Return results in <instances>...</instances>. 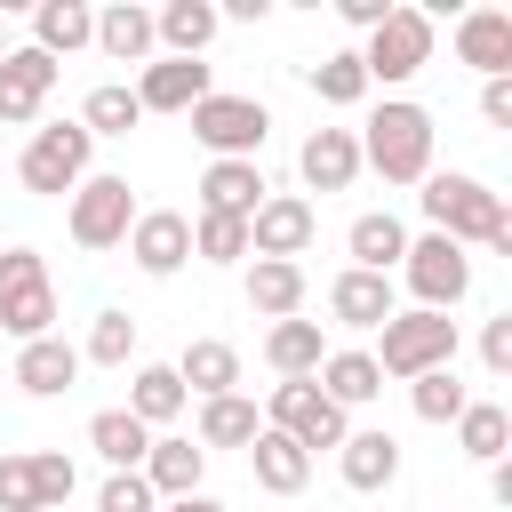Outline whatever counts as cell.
<instances>
[{"mask_svg":"<svg viewBox=\"0 0 512 512\" xmlns=\"http://www.w3.org/2000/svg\"><path fill=\"white\" fill-rule=\"evenodd\" d=\"M24 48H40L48 64H64V56L96 48V8H88V0H40V8H32V40H24Z\"/></svg>","mask_w":512,"mask_h":512,"instance_id":"cell-24","label":"cell"},{"mask_svg":"<svg viewBox=\"0 0 512 512\" xmlns=\"http://www.w3.org/2000/svg\"><path fill=\"white\" fill-rule=\"evenodd\" d=\"M296 184L304 192H352L360 184V136L352 128H312L296 144Z\"/></svg>","mask_w":512,"mask_h":512,"instance_id":"cell-15","label":"cell"},{"mask_svg":"<svg viewBox=\"0 0 512 512\" xmlns=\"http://www.w3.org/2000/svg\"><path fill=\"white\" fill-rule=\"evenodd\" d=\"M264 8H272V0H224L216 24H264Z\"/></svg>","mask_w":512,"mask_h":512,"instance_id":"cell-46","label":"cell"},{"mask_svg":"<svg viewBox=\"0 0 512 512\" xmlns=\"http://www.w3.org/2000/svg\"><path fill=\"white\" fill-rule=\"evenodd\" d=\"M456 448H464L472 464H504V448H512V416H504V400H464V416H456Z\"/></svg>","mask_w":512,"mask_h":512,"instance_id":"cell-35","label":"cell"},{"mask_svg":"<svg viewBox=\"0 0 512 512\" xmlns=\"http://www.w3.org/2000/svg\"><path fill=\"white\" fill-rule=\"evenodd\" d=\"M320 360H328V336H320V320H272L264 328V368L272 376H320Z\"/></svg>","mask_w":512,"mask_h":512,"instance_id":"cell-31","label":"cell"},{"mask_svg":"<svg viewBox=\"0 0 512 512\" xmlns=\"http://www.w3.org/2000/svg\"><path fill=\"white\" fill-rule=\"evenodd\" d=\"M448 48H456V64H472L480 80H504V72H512V8H456Z\"/></svg>","mask_w":512,"mask_h":512,"instance_id":"cell-13","label":"cell"},{"mask_svg":"<svg viewBox=\"0 0 512 512\" xmlns=\"http://www.w3.org/2000/svg\"><path fill=\"white\" fill-rule=\"evenodd\" d=\"M264 432V416H256V400L248 392H224V400H200V416H192V440L216 456V448H240L248 456V440Z\"/></svg>","mask_w":512,"mask_h":512,"instance_id":"cell-32","label":"cell"},{"mask_svg":"<svg viewBox=\"0 0 512 512\" xmlns=\"http://www.w3.org/2000/svg\"><path fill=\"white\" fill-rule=\"evenodd\" d=\"M0 512H40V488H32V448L0 456Z\"/></svg>","mask_w":512,"mask_h":512,"instance_id":"cell-42","label":"cell"},{"mask_svg":"<svg viewBox=\"0 0 512 512\" xmlns=\"http://www.w3.org/2000/svg\"><path fill=\"white\" fill-rule=\"evenodd\" d=\"M128 224H136V184H128V176H112V168H96V176L64 200V232H72V248H80V256L120 248V240H128Z\"/></svg>","mask_w":512,"mask_h":512,"instance_id":"cell-10","label":"cell"},{"mask_svg":"<svg viewBox=\"0 0 512 512\" xmlns=\"http://www.w3.org/2000/svg\"><path fill=\"white\" fill-rule=\"evenodd\" d=\"M416 208H424V232H448L456 248H488V256H512V208L488 176L472 168H432L416 184Z\"/></svg>","mask_w":512,"mask_h":512,"instance_id":"cell-1","label":"cell"},{"mask_svg":"<svg viewBox=\"0 0 512 512\" xmlns=\"http://www.w3.org/2000/svg\"><path fill=\"white\" fill-rule=\"evenodd\" d=\"M32 488H40V512H56V504H72V488H80V472H72V456H64V448H32Z\"/></svg>","mask_w":512,"mask_h":512,"instance_id":"cell-40","label":"cell"},{"mask_svg":"<svg viewBox=\"0 0 512 512\" xmlns=\"http://www.w3.org/2000/svg\"><path fill=\"white\" fill-rule=\"evenodd\" d=\"M96 512H160V496L144 488V472H104V488H96Z\"/></svg>","mask_w":512,"mask_h":512,"instance_id":"cell-41","label":"cell"},{"mask_svg":"<svg viewBox=\"0 0 512 512\" xmlns=\"http://www.w3.org/2000/svg\"><path fill=\"white\" fill-rule=\"evenodd\" d=\"M120 248H128V264L144 280H176L192 264V216L184 208H136V224H128Z\"/></svg>","mask_w":512,"mask_h":512,"instance_id":"cell-12","label":"cell"},{"mask_svg":"<svg viewBox=\"0 0 512 512\" xmlns=\"http://www.w3.org/2000/svg\"><path fill=\"white\" fill-rule=\"evenodd\" d=\"M392 312H400V288H392L384 272H352V264H344V272L328 280V320H336V328H360V336H368V328H384Z\"/></svg>","mask_w":512,"mask_h":512,"instance_id":"cell-19","label":"cell"},{"mask_svg":"<svg viewBox=\"0 0 512 512\" xmlns=\"http://www.w3.org/2000/svg\"><path fill=\"white\" fill-rule=\"evenodd\" d=\"M88 448L104 456V472H136L144 448H152V432H144L128 408H96V416H88Z\"/></svg>","mask_w":512,"mask_h":512,"instance_id":"cell-34","label":"cell"},{"mask_svg":"<svg viewBox=\"0 0 512 512\" xmlns=\"http://www.w3.org/2000/svg\"><path fill=\"white\" fill-rule=\"evenodd\" d=\"M56 72L64 64H48L40 48H8L0 56V128H32L40 104H48V88H56Z\"/></svg>","mask_w":512,"mask_h":512,"instance_id":"cell-18","label":"cell"},{"mask_svg":"<svg viewBox=\"0 0 512 512\" xmlns=\"http://www.w3.org/2000/svg\"><path fill=\"white\" fill-rule=\"evenodd\" d=\"M464 400H472V392L456 384V368H432V376H416V384H408V408H416L424 424H456V416H464Z\"/></svg>","mask_w":512,"mask_h":512,"instance_id":"cell-39","label":"cell"},{"mask_svg":"<svg viewBox=\"0 0 512 512\" xmlns=\"http://www.w3.org/2000/svg\"><path fill=\"white\" fill-rule=\"evenodd\" d=\"M184 120H192V144L208 160H256L264 136H272V104L264 96H240V88H208Z\"/></svg>","mask_w":512,"mask_h":512,"instance_id":"cell-6","label":"cell"},{"mask_svg":"<svg viewBox=\"0 0 512 512\" xmlns=\"http://www.w3.org/2000/svg\"><path fill=\"white\" fill-rule=\"evenodd\" d=\"M160 512H224V504H216V496H208V488H200V496H168V504H160Z\"/></svg>","mask_w":512,"mask_h":512,"instance_id":"cell-48","label":"cell"},{"mask_svg":"<svg viewBox=\"0 0 512 512\" xmlns=\"http://www.w3.org/2000/svg\"><path fill=\"white\" fill-rule=\"evenodd\" d=\"M480 120L488 128H512V72L504 80H480Z\"/></svg>","mask_w":512,"mask_h":512,"instance_id":"cell-44","label":"cell"},{"mask_svg":"<svg viewBox=\"0 0 512 512\" xmlns=\"http://www.w3.org/2000/svg\"><path fill=\"white\" fill-rule=\"evenodd\" d=\"M352 136H360V168H376L384 184H424L432 176V136L440 128L416 96H384Z\"/></svg>","mask_w":512,"mask_h":512,"instance_id":"cell-2","label":"cell"},{"mask_svg":"<svg viewBox=\"0 0 512 512\" xmlns=\"http://www.w3.org/2000/svg\"><path fill=\"white\" fill-rule=\"evenodd\" d=\"M336 472H344L352 496H384V488L400 480V440H392L384 424H352L344 448H336Z\"/></svg>","mask_w":512,"mask_h":512,"instance_id":"cell-17","label":"cell"},{"mask_svg":"<svg viewBox=\"0 0 512 512\" xmlns=\"http://www.w3.org/2000/svg\"><path fill=\"white\" fill-rule=\"evenodd\" d=\"M216 32H224V24H216V0H160V8H152L160 56H208Z\"/></svg>","mask_w":512,"mask_h":512,"instance_id":"cell-29","label":"cell"},{"mask_svg":"<svg viewBox=\"0 0 512 512\" xmlns=\"http://www.w3.org/2000/svg\"><path fill=\"white\" fill-rule=\"evenodd\" d=\"M336 16H344V24L360 32V40H368V32H376V24L392 16V0H336Z\"/></svg>","mask_w":512,"mask_h":512,"instance_id":"cell-45","label":"cell"},{"mask_svg":"<svg viewBox=\"0 0 512 512\" xmlns=\"http://www.w3.org/2000/svg\"><path fill=\"white\" fill-rule=\"evenodd\" d=\"M80 384V344L72 336H32L16 344V392L24 400H64Z\"/></svg>","mask_w":512,"mask_h":512,"instance_id":"cell-20","label":"cell"},{"mask_svg":"<svg viewBox=\"0 0 512 512\" xmlns=\"http://www.w3.org/2000/svg\"><path fill=\"white\" fill-rule=\"evenodd\" d=\"M96 48L112 56V64H152L160 56V40H152V8L144 0H112V8H96Z\"/></svg>","mask_w":512,"mask_h":512,"instance_id":"cell-27","label":"cell"},{"mask_svg":"<svg viewBox=\"0 0 512 512\" xmlns=\"http://www.w3.org/2000/svg\"><path fill=\"white\" fill-rule=\"evenodd\" d=\"M144 488L168 504V496H200L208 488V448L200 440H184V432H152V448H144Z\"/></svg>","mask_w":512,"mask_h":512,"instance_id":"cell-16","label":"cell"},{"mask_svg":"<svg viewBox=\"0 0 512 512\" xmlns=\"http://www.w3.org/2000/svg\"><path fill=\"white\" fill-rule=\"evenodd\" d=\"M432 48H440V24H432L424 8H408V0H392V16L360 40V72H368V88L400 96V88L432 64Z\"/></svg>","mask_w":512,"mask_h":512,"instance_id":"cell-5","label":"cell"},{"mask_svg":"<svg viewBox=\"0 0 512 512\" xmlns=\"http://www.w3.org/2000/svg\"><path fill=\"white\" fill-rule=\"evenodd\" d=\"M0 144H8V128H0Z\"/></svg>","mask_w":512,"mask_h":512,"instance_id":"cell-50","label":"cell"},{"mask_svg":"<svg viewBox=\"0 0 512 512\" xmlns=\"http://www.w3.org/2000/svg\"><path fill=\"white\" fill-rule=\"evenodd\" d=\"M192 256L200 264H248V224L240 216H192Z\"/></svg>","mask_w":512,"mask_h":512,"instance_id":"cell-38","label":"cell"},{"mask_svg":"<svg viewBox=\"0 0 512 512\" xmlns=\"http://www.w3.org/2000/svg\"><path fill=\"white\" fill-rule=\"evenodd\" d=\"M120 408H128L144 432H168V424L192 408V392L176 384V368H168V360H144V368L128 376V400H120Z\"/></svg>","mask_w":512,"mask_h":512,"instance_id":"cell-28","label":"cell"},{"mask_svg":"<svg viewBox=\"0 0 512 512\" xmlns=\"http://www.w3.org/2000/svg\"><path fill=\"white\" fill-rule=\"evenodd\" d=\"M0 336H56V280L40 248H0Z\"/></svg>","mask_w":512,"mask_h":512,"instance_id":"cell-9","label":"cell"},{"mask_svg":"<svg viewBox=\"0 0 512 512\" xmlns=\"http://www.w3.org/2000/svg\"><path fill=\"white\" fill-rule=\"evenodd\" d=\"M168 368H176V384H184L192 400H224V392H240V352H232L224 336H192Z\"/></svg>","mask_w":512,"mask_h":512,"instance_id":"cell-25","label":"cell"},{"mask_svg":"<svg viewBox=\"0 0 512 512\" xmlns=\"http://www.w3.org/2000/svg\"><path fill=\"white\" fill-rule=\"evenodd\" d=\"M344 256H352V272H400V256H408V224L392 216V208H360L352 224H344Z\"/></svg>","mask_w":512,"mask_h":512,"instance_id":"cell-23","label":"cell"},{"mask_svg":"<svg viewBox=\"0 0 512 512\" xmlns=\"http://www.w3.org/2000/svg\"><path fill=\"white\" fill-rule=\"evenodd\" d=\"M88 176H96V136H88L80 120H48V128H32L24 152H16V184H24L32 200H72Z\"/></svg>","mask_w":512,"mask_h":512,"instance_id":"cell-3","label":"cell"},{"mask_svg":"<svg viewBox=\"0 0 512 512\" xmlns=\"http://www.w3.org/2000/svg\"><path fill=\"white\" fill-rule=\"evenodd\" d=\"M392 288H408L416 312H456L472 296V248H456L448 232H408V256H400Z\"/></svg>","mask_w":512,"mask_h":512,"instance_id":"cell-7","label":"cell"},{"mask_svg":"<svg viewBox=\"0 0 512 512\" xmlns=\"http://www.w3.org/2000/svg\"><path fill=\"white\" fill-rule=\"evenodd\" d=\"M136 120H144V104H136L128 80H96V88L80 96V128H88L96 144H104V136H128Z\"/></svg>","mask_w":512,"mask_h":512,"instance_id":"cell-36","label":"cell"},{"mask_svg":"<svg viewBox=\"0 0 512 512\" xmlns=\"http://www.w3.org/2000/svg\"><path fill=\"white\" fill-rule=\"evenodd\" d=\"M272 432H288L304 456H320V448H344V432H352V416L312 384V376H280L272 392H264V408H256Z\"/></svg>","mask_w":512,"mask_h":512,"instance_id":"cell-8","label":"cell"},{"mask_svg":"<svg viewBox=\"0 0 512 512\" xmlns=\"http://www.w3.org/2000/svg\"><path fill=\"white\" fill-rule=\"evenodd\" d=\"M264 192H272L264 184V160H208L200 168V216H240L248 224L264 208Z\"/></svg>","mask_w":512,"mask_h":512,"instance_id":"cell-21","label":"cell"},{"mask_svg":"<svg viewBox=\"0 0 512 512\" xmlns=\"http://www.w3.org/2000/svg\"><path fill=\"white\" fill-rule=\"evenodd\" d=\"M312 384L352 416V408H368V400L384 392V368H376V352H368V344H328V360H320V376H312Z\"/></svg>","mask_w":512,"mask_h":512,"instance_id":"cell-26","label":"cell"},{"mask_svg":"<svg viewBox=\"0 0 512 512\" xmlns=\"http://www.w3.org/2000/svg\"><path fill=\"white\" fill-rule=\"evenodd\" d=\"M376 368H384V384H416V376H432V368H456V320L448 312H416V304H400L384 328H376Z\"/></svg>","mask_w":512,"mask_h":512,"instance_id":"cell-4","label":"cell"},{"mask_svg":"<svg viewBox=\"0 0 512 512\" xmlns=\"http://www.w3.org/2000/svg\"><path fill=\"white\" fill-rule=\"evenodd\" d=\"M128 352H136V312H120V304H104L96 320H88V344H80V368L96 360V368H128Z\"/></svg>","mask_w":512,"mask_h":512,"instance_id":"cell-37","label":"cell"},{"mask_svg":"<svg viewBox=\"0 0 512 512\" xmlns=\"http://www.w3.org/2000/svg\"><path fill=\"white\" fill-rule=\"evenodd\" d=\"M480 360H488V376H512V312L480 320Z\"/></svg>","mask_w":512,"mask_h":512,"instance_id":"cell-43","label":"cell"},{"mask_svg":"<svg viewBox=\"0 0 512 512\" xmlns=\"http://www.w3.org/2000/svg\"><path fill=\"white\" fill-rule=\"evenodd\" d=\"M320 240V208L304 192H264V208L248 216V256H280V264H304V248Z\"/></svg>","mask_w":512,"mask_h":512,"instance_id":"cell-11","label":"cell"},{"mask_svg":"<svg viewBox=\"0 0 512 512\" xmlns=\"http://www.w3.org/2000/svg\"><path fill=\"white\" fill-rule=\"evenodd\" d=\"M240 296H248V312H256V320H296V312H304V296H312V280H304V264L248 256V272H240Z\"/></svg>","mask_w":512,"mask_h":512,"instance_id":"cell-22","label":"cell"},{"mask_svg":"<svg viewBox=\"0 0 512 512\" xmlns=\"http://www.w3.org/2000/svg\"><path fill=\"white\" fill-rule=\"evenodd\" d=\"M8 48H16V40H8V24H0V56H8Z\"/></svg>","mask_w":512,"mask_h":512,"instance_id":"cell-49","label":"cell"},{"mask_svg":"<svg viewBox=\"0 0 512 512\" xmlns=\"http://www.w3.org/2000/svg\"><path fill=\"white\" fill-rule=\"evenodd\" d=\"M128 88H136L144 112H192V104L216 88V72H208V56H152Z\"/></svg>","mask_w":512,"mask_h":512,"instance_id":"cell-14","label":"cell"},{"mask_svg":"<svg viewBox=\"0 0 512 512\" xmlns=\"http://www.w3.org/2000/svg\"><path fill=\"white\" fill-rule=\"evenodd\" d=\"M488 496H496V504L512 512V464H488Z\"/></svg>","mask_w":512,"mask_h":512,"instance_id":"cell-47","label":"cell"},{"mask_svg":"<svg viewBox=\"0 0 512 512\" xmlns=\"http://www.w3.org/2000/svg\"><path fill=\"white\" fill-rule=\"evenodd\" d=\"M248 472H256V488H264V496H304L312 456H304L288 432H272V424H264V432L248 440Z\"/></svg>","mask_w":512,"mask_h":512,"instance_id":"cell-30","label":"cell"},{"mask_svg":"<svg viewBox=\"0 0 512 512\" xmlns=\"http://www.w3.org/2000/svg\"><path fill=\"white\" fill-rule=\"evenodd\" d=\"M304 88H312L328 112H352V104H368V96H376V88H368V72H360V48H336V56L304 64Z\"/></svg>","mask_w":512,"mask_h":512,"instance_id":"cell-33","label":"cell"}]
</instances>
